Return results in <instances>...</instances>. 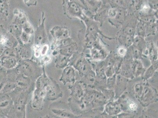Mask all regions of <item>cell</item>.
I'll return each instance as SVG.
<instances>
[{
  "mask_svg": "<svg viewBox=\"0 0 158 118\" xmlns=\"http://www.w3.org/2000/svg\"><path fill=\"white\" fill-rule=\"evenodd\" d=\"M157 97L156 89L146 81L142 94L138 100L143 106L146 107L156 101Z\"/></svg>",
  "mask_w": 158,
  "mask_h": 118,
  "instance_id": "obj_1",
  "label": "cell"
},
{
  "mask_svg": "<svg viewBox=\"0 0 158 118\" xmlns=\"http://www.w3.org/2000/svg\"><path fill=\"white\" fill-rule=\"evenodd\" d=\"M117 100L122 111L133 112L137 109L138 105L136 102L124 94L118 98Z\"/></svg>",
  "mask_w": 158,
  "mask_h": 118,
  "instance_id": "obj_2",
  "label": "cell"
},
{
  "mask_svg": "<svg viewBox=\"0 0 158 118\" xmlns=\"http://www.w3.org/2000/svg\"><path fill=\"white\" fill-rule=\"evenodd\" d=\"M129 80V79L121 74H117L116 85L114 89L115 98L117 99L124 94L127 88Z\"/></svg>",
  "mask_w": 158,
  "mask_h": 118,
  "instance_id": "obj_3",
  "label": "cell"
},
{
  "mask_svg": "<svg viewBox=\"0 0 158 118\" xmlns=\"http://www.w3.org/2000/svg\"><path fill=\"white\" fill-rule=\"evenodd\" d=\"M75 67L82 77L93 70L92 65L90 60L83 55L78 59Z\"/></svg>",
  "mask_w": 158,
  "mask_h": 118,
  "instance_id": "obj_4",
  "label": "cell"
},
{
  "mask_svg": "<svg viewBox=\"0 0 158 118\" xmlns=\"http://www.w3.org/2000/svg\"><path fill=\"white\" fill-rule=\"evenodd\" d=\"M108 55L107 51L99 45L94 42L90 51V57L95 60H103Z\"/></svg>",
  "mask_w": 158,
  "mask_h": 118,
  "instance_id": "obj_5",
  "label": "cell"
},
{
  "mask_svg": "<svg viewBox=\"0 0 158 118\" xmlns=\"http://www.w3.org/2000/svg\"><path fill=\"white\" fill-rule=\"evenodd\" d=\"M132 60L133 59L124 58L123 62L119 73V74L129 80L134 78L132 72Z\"/></svg>",
  "mask_w": 158,
  "mask_h": 118,
  "instance_id": "obj_6",
  "label": "cell"
},
{
  "mask_svg": "<svg viewBox=\"0 0 158 118\" xmlns=\"http://www.w3.org/2000/svg\"><path fill=\"white\" fill-rule=\"evenodd\" d=\"M105 112L110 115L119 114L122 112L118 100H111L107 102L105 104Z\"/></svg>",
  "mask_w": 158,
  "mask_h": 118,
  "instance_id": "obj_7",
  "label": "cell"
},
{
  "mask_svg": "<svg viewBox=\"0 0 158 118\" xmlns=\"http://www.w3.org/2000/svg\"><path fill=\"white\" fill-rule=\"evenodd\" d=\"M132 73L134 78L142 77L146 69L140 59H133L132 62Z\"/></svg>",
  "mask_w": 158,
  "mask_h": 118,
  "instance_id": "obj_8",
  "label": "cell"
},
{
  "mask_svg": "<svg viewBox=\"0 0 158 118\" xmlns=\"http://www.w3.org/2000/svg\"><path fill=\"white\" fill-rule=\"evenodd\" d=\"M83 83L85 86L93 89L97 86V78L95 72L93 70H90L85 75L82 76Z\"/></svg>",
  "mask_w": 158,
  "mask_h": 118,
  "instance_id": "obj_9",
  "label": "cell"
},
{
  "mask_svg": "<svg viewBox=\"0 0 158 118\" xmlns=\"http://www.w3.org/2000/svg\"><path fill=\"white\" fill-rule=\"evenodd\" d=\"M143 52L133 45L127 48V51L124 58L133 59H140L142 57Z\"/></svg>",
  "mask_w": 158,
  "mask_h": 118,
  "instance_id": "obj_10",
  "label": "cell"
},
{
  "mask_svg": "<svg viewBox=\"0 0 158 118\" xmlns=\"http://www.w3.org/2000/svg\"><path fill=\"white\" fill-rule=\"evenodd\" d=\"M63 82L67 83H74L75 82V73L73 68L68 67L63 72L61 77Z\"/></svg>",
  "mask_w": 158,
  "mask_h": 118,
  "instance_id": "obj_11",
  "label": "cell"
},
{
  "mask_svg": "<svg viewBox=\"0 0 158 118\" xmlns=\"http://www.w3.org/2000/svg\"><path fill=\"white\" fill-rule=\"evenodd\" d=\"M144 53L148 55L152 63L158 62V51L153 44H150L148 46L147 45L146 48L143 54Z\"/></svg>",
  "mask_w": 158,
  "mask_h": 118,
  "instance_id": "obj_12",
  "label": "cell"
},
{
  "mask_svg": "<svg viewBox=\"0 0 158 118\" xmlns=\"http://www.w3.org/2000/svg\"><path fill=\"white\" fill-rule=\"evenodd\" d=\"M85 91L80 84L77 83L73 88L72 95L75 99L80 102L83 99Z\"/></svg>",
  "mask_w": 158,
  "mask_h": 118,
  "instance_id": "obj_13",
  "label": "cell"
},
{
  "mask_svg": "<svg viewBox=\"0 0 158 118\" xmlns=\"http://www.w3.org/2000/svg\"><path fill=\"white\" fill-rule=\"evenodd\" d=\"M158 69V62L152 63L148 69L146 70L142 77L143 80L147 81L153 77Z\"/></svg>",
  "mask_w": 158,
  "mask_h": 118,
  "instance_id": "obj_14",
  "label": "cell"
},
{
  "mask_svg": "<svg viewBox=\"0 0 158 118\" xmlns=\"http://www.w3.org/2000/svg\"><path fill=\"white\" fill-rule=\"evenodd\" d=\"M132 45L142 51L143 53L145 51L147 47L145 40L142 37L140 36H137L134 38Z\"/></svg>",
  "mask_w": 158,
  "mask_h": 118,
  "instance_id": "obj_15",
  "label": "cell"
},
{
  "mask_svg": "<svg viewBox=\"0 0 158 118\" xmlns=\"http://www.w3.org/2000/svg\"><path fill=\"white\" fill-rule=\"evenodd\" d=\"M147 81L143 80L142 82H138L134 87V92L136 98L139 100L141 97L144 90L146 82Z\"/></svg>",
  "mask_w": 158,
  "mask_h": 118,
  "instance_id": "obj_16",
  "label": "cell"
},
{
  "mask_svg": "<svg viewBox=\"0 0 158 118\" xmlns=\"http://www.w3.org/2000/svg\"><path fill=\"white\" fill-rule=\"evenodd\" d=\"M133 36L125 34L124 36H121L120 38V42L123 46L127 48L133 44Z\"/></svg>",
  "mask_w": 158,
  "mask_h": 118,
  "instance_id": "obj_17",
  "label": "cell"
},
{
  "mask_svg": "<svg viewBox=\"0 0 158 118\" xmlns=\"http://www.w3.org/2000/svg\"><path fill=\"white\" fill-rule=\"evenodd\" d=\"M117 74H114L111 77L107 78L106 89L114 90L116 83Z\"/></svg>",
  "mask_w": 158,
  "mask_h": 118,
  "instance_id": "obj_18",
  "label": "cell"
},
{
  "mask_svg": "<svg viewBox=\"0 0 158 118\" xmlns=\"http://www.w3.org/2000/svg\"><path fill=\"white\" fill-rule=\"evenodd\" d=\"M123 60L124 58L121 57L117 55L114 65H113V67H114L115 73L117 74H119Z\"/></svg>",
  "mask_w": 158,
  "mask_h": 118,
  "instance_id": "obj_19",
  "label": "cell"
},
{
  "mask_svg": "<svg viewBox=\"0 0 158 118\" xmlns=\"http://www.w3.org/2000/svg\"><path fill=\"white\" fill-rule=\"evenodd\" d=\"M2 63L5 67L10 68L16 66V61L13 58L7 57L3 59Z\"/></svg>",
  "mask_w": 158,
  "mask_h": 118,
  "instance_id": "obj_20",
  "label": "cell"
},
{
  "mask_svg": "<svg viewBox=\"0 0 158 118\" xmlns=\"http://www.w3.org/2000/svg\"><path fill=\"white\" fill-rule=\"evenodd\" d=\"M105 73L107 78L111 77L114 74L115 72L113 66H109L105 67Z\"/></svg>",
  "mask_w": 158,
  "mask_h": 118,
  "instance_id": "obj_21",
  "label": "cell"
},
{
  "mask_svg": "<svg viewBox=\"0 0 158 118\" xmlns=\"http://www.w3.org/2000/svg\"><path fill=\"white\" fill-rule=\"evenodd\" d=\"M127 48L124 46H121L117 50V55L121 57L124 58L126 55Z\"/></svg>",
  "mask_w": 158,
  "mask_h": 118,
  "instance_id": "obj_22",
  "label": "cell"
},
{
  "mask_svg": "<svg viewBox=\"0 0 158 118\" xmlns=\"http://www.w3.org/2000/svg\"><path fill=\"white\" fill-rule=\"evenodd\" d=\"M67 56H63L62 57H60L57 60L58 65H59V67H64L65 65H67V62H68V58Z\"/></svg>",
  "mask_w": 158,
  "mask_h": 118,
  "instance_id": "obj_23",
  "label": "cell"
},
{
  "mask_svg": "<svg viewBox=\"0 0 158 118\" xmlns=\"http://www.w3.org/2000/svg\"><path fill=\"white\" fill-rule=\"evenodd\" d=\"M48 45H45L43 47L40 51V54L42 55H46L48 52Z\"/></svg>",
  "mask_w": 158,
  "mask_h": 118,
  "instance_id": "obj_24",
  "label": "cell"
},
{
  "mask_svg": "<svg viewBox=\"0 0 158 118\" xmlns=\"http://www.w3.org/2000/svg\"><path fill=\"white\" fill-rule=\"evenodd\" d=\"M117 11L115 9H111L109 10V14L110 17H114L117 16Z\"/></svg>",
  "mask_w": 158,
  "mask_h": 118,
  "instance_id": "obj_25",
  "label": "cell"
},
{
  "mask_svg": "<svg viewBox=\"0 0 158 118\" xmlns=\"http://www.w3.org/2000/svg\"><path fill=\"white\" fill-rule=\"evenodd\" d=\"M149 9V6H148V5H144V7H143V9H144V11H146L148 10Z\"/></svg>",
  "mask_w": 158,
  "mask_h": 118,
  "instance_id": "obj_26",
  "label": "cell"
},
{
  "mask_svg": "<svg viewBox=\"0 0 158 118\" xmlns=\"http://www.w3.org/2000/svg\"><path fill=\"white\" fill-rule=\"evenodd\" d=\"M97 1H100V0H97Z\"/></svg>",
  "mask_w": 158,
  "mask_h": 118,
  "instance_id": "obj_27",
  "label": "cell"
}]
</instances>
